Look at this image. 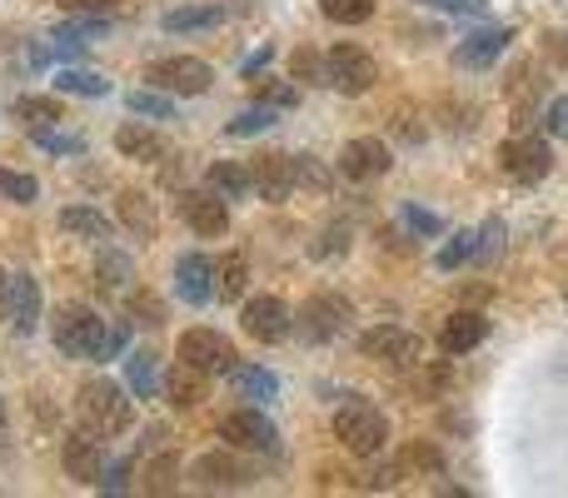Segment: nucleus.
I'll return each instance as SVG.
<instances>
[{"label": "nucleus", "mask_w": 568, "mask_h": 498, "mask_svg": "<svg viewBox=\"0 0 568 498\" xmlns=\"http://www.w3.org/2000/svg\"><path fill=\"white\" fill-rule=\"evenodd\" d=\"M175 354L185 364H195V369H205V374H235L240 369V349H235V339L230 334H220V329H185L180 334V344H175Z\"/></svg>", "instance_id": "1a4fd4ad"}, {"label": "nucleus", "mask_w": 568, "mask_h": 498, "mask_svg": "<svg viewBox=\"0 0 568 498\" xmlns=\"http://www.w3.org/2000/svg\"><path fill=\"white\" fill-rule=\"evenodd\" d=\"M75 414H80V429L100 434V439H115L135 419V394H130V384H115L110 374H90L75 389Z\"/></svg>", "instance_id": "f03ea898"}, {"label": "nucleus", "mask_w": 568, "mask_h": 498, "mask_svg": "<svg viewBox=\"0 0 568 498\" xmlns=\"http://www.w3.org/2000/svg\"><path fill=\"white\" fill-rule=\"evenodd\" d=\"M180 220H185V225L195 230L200 240H225V230H230V200L215 195L210 185L180 190Z\"/></svg>", "instance_id": "f8f14e48"}, {"label": "nucleus", "mask_w": 568, "mask_h": 498, "mask_svg": "<svg viewBox=\"0 0 568 498\" xmlns=\"http://www.w3.org/2000/svg\"><path fill=\"white\" fill-rule=\"evenodd\" d=\"M225 26V6L220 0H205V6H175L160 16V30L165 35H200V30Z\"/></svg>", "instance_id": "a878e982"}, {"label": "nucleus", "mask_w": 568, "mask_h": 498, "mask_svg": "<svg viewBox=\"0 0 568 498\" xmlns=\"http://www.w3.org/2000/svg\"><path fill=\"white\" fill-rule=\"evenodd\" d=\"M324 80H329V90L359 100L379 85V60H374L364 45H354V40H339V45L324 55Z\"/></svg>", "instance_id": "20e7f679"}, {"label": "nucleus", "mask_w": 568, "mask_h": 498, "mask_svg": "<svg viewBox=\"0 0 568 498\" xmlns=\"http://www.w3.org/2000/svg\"><path fill=\"white\" fill-rule=\"evenodd\" d=\"M399 220H404V230H409L414 240H439L444 235V220L434 215V210H424V205H404Z\"/></svg>", "instance_id": "79ce46f5"}, {"label": "nucleus", "mask_w": 568, "mask_h": 498, "mask_svg": "<svg viewBox=\"0 0 568 498\" xmlns=\"http://www.w3.org/2000/svg\"><path fill=\"white\" fill-rule=\"evenodd\" d=\"M474 254H479V230H459V235H449V245L434 254V270L454 274L464 264H474Z\"/></svg>", "instance_id": "e433bc0d"}, {"label": "nucleus", "mask_w": 568, "mask_h": 498, "mask_svg": "<svg viewBox=\"0 0 568 498\" xmlns=\"http://www.w3.org/2000/svg\"><path fill=\"white\" fill-rule=\"evenodd\" d=\"M245 289H250V260L245 254H225V260L215 264V299L240 304Z\"/></svg>", "instance_id": "cd10ccee"}, {"label": "nucleus", "mask_w": 568, "mask_h": 498, "mask_svg": "<svg viewBox=\"0 0 568 498\" xmlns=\"http://www.w3.org/2000/svg\"><path fill=\"white\" fill-rule=\"evenodd\" d=\"M349 319H354V304L344 299V294L324 289V294H310V299H304L294 329H300L304 344H334L344 329H349Z\"/></svg>", "instance_id": "423d86ee"}, {"label": "nucleus", "mask_w": 568, "mask_h": 498, "mask_svg": "<svg viewBox=\"0 0 568 498\" xmlns=\"http://www.w3.org/2000/svg\"><path fill=\"white\" fill-rule=\"evenodd\" d=\"M240 329L260 344H284L294 334V314L280 294H255V299H245V309H240Z\"/></svg>", "instance_id": "9d476101"}, {"label": "nucleus", "mask_w": 568, "mask_h": 498, "mask_svg": "<svg viewBox=\"0 0 568 498\" xmlns=\"http://www.w3.org/2000/svg\"><path fill=\"white\" fill-rule=\"evenodd\" d=\"M220 439L230 449H245V454H275L280 449V429L265 419V409H230L220 419Z\"/></svg>", "instance_id": "9b49d317"}, {"label": "nucleus", "mask_w": 568, "mask_h": 498, "mask_svg": "<svg viewBox=\"0 0 568 498\" xmlns=\"http://www.w3.org/2000/svg\"><path fill=\"white\" fill-rule=\"evenodd\" d=\"M130 314H135L140 324H165V309H160V299L155 294H130Z\"/></svg>", "instance_id": "3c124183"}, {"label": "nucleus", "mask_w": 568, "mask_h": 498, "mask_svg": "<svg viewBox=\"0 0 568 498\" xmlns=\"http://www.w3.org/2000/svg\"><path fill=\"white\" fill-rule=\"evenodd\" d=\"M130 469H135L130 459H105V469H100L95 489H100V494H125V489H130Z\"/></svg>", "instance_id": "09e8293b"}, {"label": "nucleus", "mask_w": 568, "mask_h": 498, "mask_svg": "<svg viewBox=\"0 0 568 498\" xmlns=\"http://www.w3.org/2000/svg\"><path fill=\"white\" fill-rule=\"evenodd\" d=\"M514 35H519L514 26H479V30H469V35H464V45L454 50V65H459V70H489V65H499L504 50L514 45Z\"/></svg>", "instance_id": "dca6fc26"}, {"label": "nucleus", "mask_w": 568, "mask_h": 498, "mask_svg": "<svg viewBox=\"0 0 568 498\" xmlns=\"http://www.w3.org/2000/svg\"><path fill=\"white\" fill-rule=\"evenodd\" d=\"M125 384L135 399H155L160 394V374H155V354L150 349H130L125 354Z\"/></svg>", "instance_id": "72a5a7b5"}, {"label": "nucleus", "mask_w": 568, "mask_h": 498, "mask_svg": "<svg viewBox=\"0 0 568 498\" xmlns=\"http://www.w3.org/2000/svg\"><path fill=\"white\" fill-rule=\"evenodd\" d=\"M75 10H95V16H120L125 0H75Z\"/></svg>", "instance_id": "6e6d98bb"}, {"label": "nucleus", "mask_w": 568, "mask_h": 498, "mask_svg": "<svg viewBox=\"0 0 568 498\" xmlns=\"http://www.w3.org/2000/svg\"><path fill=\"white\" fill-rule=\"evenodd\" d=\"M359 354L374 364H389V369H419L424 339L414 329H399V324H374L359 334Z\"/></svg>", "instance_id": "6e6552de"}, {"label": "nucleus", "mask_w": 568, "mask_h": 498, "mask_svg": "<svg viewBox=\"0 0 568 498\" xmlns=\"http://www.w3.org/2000/svg\"><path fill=\"white\" fill-rule=\"evenodd\" d=\"M60 464H65V479L90 484V489H95L100 469H105V449H100V434H90V429L65 434V444H60Z\"/></svg>", "instance_id": "a211bd4d"}, {"label": "nucleus", "mask_w": 568, "mask_h": 498, "mask_svg": "<svg viewBox=\"0 0 568 498\" xmlns=\"http://www.w3.org/2000/svg\"><path fill=\"white\" fill-rule=\"evenodd\" d=\"M270 60H275V45H270V40H265V45H260V50H250V55L240 60V80H255V75H265V70H270Z\"/></svg>", "instance_id": "603ef678"}, {"label": "nucleus", "mask_w": 568, "mask_h": 498, "mask_svg": "<svg viewBox=\"0 0 568 498\" xmlns=\"http://www.w3.org/2000/svg\"><path fill=\"white\" fill-rule=\"evenodd\" d=\"M334 439L344 444V454L354 459H374V454L389 449V419L384 409H374L369 399H344L334 409Z\"/></svg>", "instance_id": "7ed1b4c3"}, {"label": "nucleus", "mask_w": 568, "mask_h": 498, "mask_svg": "<svg viewBox=\"0 0 568 498\" xmlns=\"http://www.w3.org/2000/svg\"><path fill=\"white\" fill-rule=\"evenodd\" d=\"M16 120L30 130H50L65 120V105H60V95H20L16 100Z\"/></svg>", "instance_id": "7c9ffc66"}, {"label": "nucleus", "mask_w": 568, "mask_h": 498, "mask_svg": "<svg viewBox=\"0 0 568 498\" xmlns=\"http://www.w3.org/2000/svg\"><path fill=\"white\" fill-rule=\"evenodd\" d=\"M205 185L235 205V200H245L250 190H255V180H250V165H240V160H215V165L205 170Z\"/></svg>", "instance_id": "bb28decb"}, {"label": "nucleus", "mask_w": 568, "mask_h": 498, "mask_svg": "<svg viewBox=\"0 0 568 498\" xmlns=\"http://www.w3.org/2000/svg\"><path fill=\"white\" fill-rule=\"evenodd\" d=\"M250 180H255V195L265 200V205H284L290 190L300 185V180H294V155H284V150H265V155L250 160Z\"/></svg>", "instance_id": "f3484780"}, {"label": "nucleus", "mask_w": 568, "mask_h": 498, "mask_svg": "<svg viewBox=\"0 0 568 498\" xmlns=\"http://www.w3.org/2000/svg\"><path fill=\"white\" fill-rule=\"evenodd\" d=\"M544 85H549V80H539V60H519V65H514L509 85H504L514 130H529L534 125V115L544 110Z\"/></svg>", "instance_id": "2eb2a0df"}, {"label": "nucleus", "mask_w": 568, "mask_h": 498, "mask_svg": "<svg viewBox=\"0 0 568 498\" xmlns=\"http://www.w3.org/2000/svg\"><path fill=\"white\" fill-rule=\"evenodd\" d=\"M294 180H300V185H310L314 195H324V190H329V175L314 165V155H294Z\"/></svg>", "instance_id": "8fccbe9b"}, {"label": "nucleus", "mask_w": 568, "mask_h": 498, "mask_svg": "<svg viewBox=\"0 0 568 498\" xmlns=\"http://www.w3.org/2000/svg\"><path fill=\"white\" fill-rule=\"evenodd\" d=\"M6 319H10V329L16 334H36L40 329V284H36V274H10Z\"/></svg>", "instance_id": "b1692460"}, {"label": "nucleus", "mask_w": 568, "mask_h": 498, "mask_svg": "<svg viewBox=\"0 0 568 498\" xmlns=\"http://www.w3.org/2000/svg\"><path fill=\"white\" fill-rule=\"evenodd\" d=\"M549 55L554 60H568V35H564V30H559V35H549Z\"/></svg>", "instance_id": "4d7b16f0"}, {"label": "nucleus", "mask_w": 568, "mask_h": 498, "mask_svg": "<svg viewBox=\"0 0 568 498\" xmlns=\"http://www.w3.org/2000/svg\"><path fill=\"white\" fill-rule=\"evenodd\" d=\"M125 105H130V115H140V120H175V95H165V90H155V85L130 90Z\"/></svg>", "instance_id": "c9c22d12"}, {"label": "nucleus", "mask_w": 568, "mask_h": 498, "mask_svg": "<svg viewBox=\"0 0 568 498\" xmlns=\"http://www.w3.org/2000/svg\"><path fill=\"white\" fill-rule=\"evenodd\" d=\"M145 85L165 90V95L195 100V95H205V90L215 85V70H210L200 55H160V60H150L145 65Z\"/></svg>", "instance_id": "39448f33"}, {"label": "nucleus", "mask_w": 568, "mask_h": 498, "mask_svg": "<svg viewBox=\"0 0 568 498\" xmlns=\"http://www.w3.org/2000/svg\"><path fill=\"white\" fill-rule=\"evenodd\" d=\"M349 235H354V230L344 225V220H334V225H324V230H320V240L310 245V254H314V260H334V254L349 250Z\"/></svg>", "instance_id": "c03bdc74"}, {"label": "nucleus", "mask_w": 568, "mask_h": 498, "mask_svg": "<svg viewBox=\"0 0 568 498\" xmlns=\"http://www.w3.org/2000/svg\"><path fill=\"white\" fill-rule=\"evenodd\" d=\"M280 115L284 110L280 105H270V100H260V105H250V110H240L235 120L225 125V135H235V140H250V135H265V130H275L280 125Z\"/></svg>", "instance_id": "f704fd0d"}, {"label": "nucleus", "mask_w": 568, "mask_h": 498, "mask_svg": "<svg viewBox=\"0 0 568 498\" xmlns=\"http://www.w3.org/2000/svg\"><path fill=\"white\" fill-rule=\"evenodd\" d=\"M175 294L185 304H195V309L215 299V260H205L200 250L180 254V260H175Z\"/></svg>", "instance_id": "aec40b11"}, {"label": "nucleus", "mask_w": 568, "mask_h": 498, "mask_svg": "<svg viewBox=\"0 0 568 498\" xmlns=\"http://www.w3.org/2000/svg\"><path fill=\"white\" fill-rule=\"evenodd\" d=\"M504 240H509L504 220H484V225H479V254H474V264H489L494 254L504 250Z\"/></svg>", "instance_id": "de8ad7c7"}, {"label": "nucleus", "mask_w": 568, "mask_h": 498, "mask_svg": "<svg viewBox=\"0 0 568 498\" xmlns=\"http://www.w3.org/2000/svg\"><path fill=\"white\" fill-rule=\"evenodd\" d=\"M50 339H55V349L65 354V359H115V354H125V339L130 329L125 324H105L95 309H85V304H60L55 314H50Z\"/></svg>", "instance_id": "f257e3e1"}, {"label": "nucleus", "mask_w": 568, "mask_h": 498, "mask_svg": "<svg viewBox=\"0 0 568 498\" xmlns=\"http://www.w3.org/2000/svg\"><path fill=\"white\" fill-rule=\"evenodd\" d=\"M404 464H409V469H419V474H444V454L434 449L429 439H414L409 449H404Z\"/></svg>", "instance_id": "a18cd8bd"}, {"label": "nucleus", "mask_w": 568, "mask_h": 498, "mask_svg": "<svg viewBox=\"0 0 568 498\" xmlns=\"http://www.w3.org/2000/svg\"><path fill=\"white\" fill-rule=\"evenodd\" d=\"M180 459L175 454H145V469H140V489L145 494H175L180 489Z\"/></svg>", "instance_id": "c756f323"}, {"label": "nucleus", "mask_w": 568, "mask_h": 498, "mask_svg": "<svg viewBox=\"0 0 568 498\" xmlns=\"http://www.w3.org/2000/svg\"><path fill=\"white\" fill-rule=\"evenodd\" d=\"M130 274H135L130 254H120L115 245H100V260H95V284L100 289H125Z\"/></svg>", "instance_id": "4c0bfd02"}, {"label": "nucleus", "mask_w": 568, "mask_h": 498, "mask_svg": "<svg viewBox=\"0 0 568 498\" xmlns=\"http://www.w3.org/2000/svg\"><path fill=\"white\" fill-rule=\"evenodd\" d=\"M554 170V145L544 135H514L499 145V175L514 185H539Z\"/></svg>", "instance_id": "0eeeda50"}, {"label": "nucleus", "mask_w": 568, "mask_h": 498, "mask_svg": "<svg viewBox=\"0 0 568 498\" xmlns=\"http://www.w3.org/2000/svg\"><path fill=\"white\" fill-rule=\"evenodd\" d=\"M0 195L16 200V205H36L40 195V180L36 175H20V170H6L0 165Z\"/></svg>", "instance_id": "37998d69"}, {"label": "nucleus", "mask_w": 568, "mask_h": 498, "mask_svg": "<svg viewBox=\"0 0 568 498\" xmlns=\"http://www.w3.org/2000/svg\"><path fill=\"white\" fill-rule=\"evenodd\" d=\"M389 170H394V150L379 135H354L339 150V175L354 180V185H369V180L389 175Z\"/></svg>", "instance_id": "ddd939ff"}, {"label": "nucleus", "mask_w": 568, "mask_h": 498, "mask_svg": "<svg viewBox=\"0 0 568 498\" xmlns=\"http://www.w3.org/2000/svg\"><path fill=\"white\" fill-rule=\"evenodd\" d=\"M115 215H120V225L130 230V240H140V245H155L160 240V210L145 190H120Z\"/></svg>", "instance_id": "412c9836"}, {"label": "nucleus", "mask_w": 568, "mask_h": 498, "mask_svg": "<svg viewBox=\"0 0 568 498\" xmlns=\"http://www.w3.org/2000/svg\"><path fill=\"white\" fill-rule=\"evenodd\" d=\"M250 90H255V100H270V105H280V110L294 105V80H290V85H265V80H250Z\"/></svg>", "instance_id": "864d4df0"}, {"label": "nucleus", "mask_w": 568, "mask_h": 498, "mask_svg": "<svg viewBox=\"0 0 568 498\" xmlns=\"http://www.w3.org/2000/svg\"><path fill=\"white\" fill-rule=\"evenodd\" d=\"M250 479H255V474H250L230 449H210V454H200V459L190 464V484H195V489H205V494L245 489Z\"/></svg>", "instance_id": "4468645a"}, {"label": "nucleus", "mask_w": 568, "mask_h": 498, "mask_svg": "<svg viewBox=\"0 0 568 498\" xmlns=\"http://www.w3.org/2000/svg\"><path fill=\"white\" fill-rule=\"evenodd\" d=\"M544 125H549V135L568 140V100H554V105H549V120H544Z\"/></svg>", "instance_id": "5fc2aeb1"}, {"label": "nucleus", "mask_w": 568, "mask_h": 498, "mask_svg": "<svg viewBox=\"0 0 568 498\" xmlns=\"http://www.w3.org/2000/svg\"><path fill=\"white\" fill-rule=\"evenodd\" d=\"M235 389H240V399L270 404L280 394V374L265 369V364H240V369H235Z\"/></svg>", "instance_id": "473e14b6"}, {"label": "nucleus", "mask_w": 568, "mask_h": 498, "mask_svg": "<svg viewBox=\"0 0 568 498\" xmlns=\"http://www.w3.org/2000/svg\"><path fill=\"white\" fill-rule=\"evenodd\" d=\"M36 145L50 150V155H85V140H80V135H60L55 125H50V130H36Z\"/></svg>", "instance_id": "49530a36"}, {"label": "nucleus", "mask_w": 568, "mask_h": 498, "mask_svg": "<svg viewBox=\"0 0 568 498\" xmlns=\"http://www.w3.org/2000/svg\"><path fill=\"white\" fill-rule=\"evenodd\" d=\"M60 230H65L70 240H85V245H110V240H115V220H105V210H95V205L60 210Z\"/></svg>", "instance_id": "393cba45"}, {"label": "nucleus", "mask_w": 568, "mask_h": 498, "mask_svg": "<svg viewBox=\"0 0 568 498\" xmlns=\"http://www.w3.org/2000/svg\"><path fill=\"white\" fill-rule=\"evenodd\" d=\"M115 150L125 160H140V165H165L170 160V140L160 135V130L140 125V120H125V125L115 130Z\"/></svg>", "instance_id": "4be33fe9"}, {"label": "nucleus", "mask_w": 568, "mask_h": 498, "mask_svg": "<svg viewBox=\"0 0 568 498\" xmlns=\"http://www.w3.org/2000/svg\"><path fill=\"white\" fill-rule=\"evenodd\" d=\"M160 394L170 399V409H200V404L210 399V374L180 359L175 369H170L165 379H160Z\"/></svg>", "instance_id": "5701e85b"}, {"label": "nucleus", "mask_w": 568, "mask_h": 498, "mask_svg": "<svg viewBox=\"0 0 568 498\" xmlns=\"http://www.w3.org/2000/svg\"><path fill=\"white\" fill-rule=\"evenodd\" d=\"M50 35H55V40H70V45H95V40L110 35V16H95V10H85V16L60 20Z\"/></svg>", "instance_id": "2f4dec72"}, {"label": "nucleus", "mask_w": 568, "mask_h": 498, "mask_svg": "<svg viewBox=\"0 0 568 498\" xmlns=\"http://www.w3.org/2000/svg\"><path fill=\"white\" fill-rule=\"evenodd\" d=\"M290 80L294 85H329V80H324V55L320 50H310V45H300L290 55Z\"/></svg>", "instance_id": "a19ab883"}, {"label": "nucleus", "mask_w": 568, "mask_h": 498, "mask_svg": "<svg viewBox=\"0 0 568 498\" xmlns=\"http://www.w3.org/2000/svg\"><path fill=\"white\" fill-rule=\"evenodd\" d=\"M6 294H10V274L0 270V319H6Z\"/></svg>", "instance_id": "13d9d810"}, {"label": "nucleus", "mask_w": 568, "mask_h": 498, "mask_svg": "<svg viewBox=\"0 0 568 498\" xmlns=\"http://www.w3.org/2000/svg\"><path fill=\"white\" fill-rule=\"evenodd\" d=\"M374 10H379V0H320V16L329 26H364V20H374Z\"/></svg>", "instance_id": "58836bf2"}, {"label": "nucleus", "mask_w": 568, "mask_h": 498, "mask_svg": "<svg viewBox=\"0 0 568 498\" xmlns=\"http://www.w3.org/2000/svg\"><path fill=\"white\" fill-rule=\"evenodd\" d=\"M484 339H489V319H484L479 309H454L449 319L439 324V349L449 354V359H464V354H474Z\"/></svg>", "instance_id": "6ab92c4d"}, {"label": "nucleus", "mask_w": 568, "mask_h": 498, "mask_svg": "<svg viewBox=\"0 0 568 498\" xmlns=\"http://www.w3.org/2000/svg\"><path fill=\"white\" fill-rule=\"evenodd\" d=\"M55 90H60V95H80V100H105V95H110V80L95 75V70L60 65V70H55Z\"/></svg>", "instance_id": "c85d7f7f"}, {"label": "nucleus", "mask_w": 568, "mask_h": 498, "mask_svg": "<svg viewBox=\"0 0 568 498\" xmlns=\"http://www.w3.org/2000/svg\"><path fill=\"white\" fill-rule=\"evenodd\" d=\"M404 389H409L414 399H439V394L449 389V364H424L419 359V374H409Z\"/></svg>", "instance_id": "ea45409f"}]
</instances>
